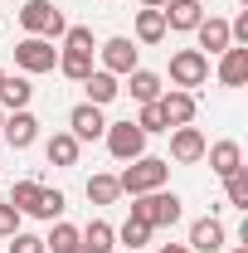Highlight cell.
<instances>
[{"mask_svg":"<svg viewBox=\"0 0 248 253\" xmlns=\"http://www.w3.org/2000/svg\"><path fill=\"white\" fill-rule=\"evenodd\" d=\"M165 175H170V161H161V156H136L131 166H126L122 175H117V190L122 195H151V190L165 185Z\"/></svg>","mask_w":248,"mask_h":253,"instance_id":"obj_1","label":"cell"},{"mask_svg":"<svg viewBox=\"0 0 248 253\" xmlns=\"http://www.w3.org/2000/svg\"><path fill=\"white\" fill-rule=\"evenodd\" d=\"M131 214H136V219H146L151 229H170V224L180 219V195H165V190H151V195H136Z\"/></svg>","mask_w":248,"mask_h":253,"instance_id":"obj_2","label":"cell"},{"mask_svg":"<svg viewBox=\"0 0 248 253\" xmlns=\"http://www.w3.org/2000/svg\"><path fill=\"white\" fill-rule=\"evenodd\" d=\"M20 25L30 34H39V39H59L68 25H63V15L54 10V0H30L25 10H20Z\"/></svg>","mask_w":248,"mask_h":253,"instance_id":"obj_3","label":"cell"},{"mask_svg":"<svg viewBox=\"0 0 248 253\" xmlns=\"http://www.w3.org/2000/svg\"><path fill=\"white\" fill-rule=\"evenodd\" d=\"M107 151L117 161H136V156H146V131L136 122H107Z\"/></svg>","mask_w":248,"mask_h":253,"instance_id":"obj_4","label":"cell"},{"mask_svg":"<svg viewBox=\"0 0 248 253\" xmlns=\"http://www.w3.org/2000/svg\"><path fill=\"white\" fill-rule=\"evenodd\" d=\"M205 78H209V59H205V54H200V49H180V54H170V83H175V88H200V83H205Z\"/></svg>","mask_w":248,"mask_h":253,"instance_id":"obj_5","label":"cell"},{"mask_svg":"<svg viewBox=\"0 0 248 253\" xmlns=\"http://www.w3.org/2000/svg\"><path fill=\"white\" fill-rule=\"evenodd\" d=\"M15 63H20L25 73H49V68L59 63V49H54L49 39L30 34V39H20V44H15Z\"/></svg>","mask_w":248,"mask_h":253,"instance_id":"obj_6","label":"cell"},{"mask_svg":"<svg viewBox=\"0 0 248 253\" xmlns=\"http://www.w3.org/2000/svg\"><path fill=\"white\" fill-rule=\"evenodd\" d=\"M34 136H39V122H34L30 112H10V117L0 122V146L25 151V146H34Z\"/></svg>","mask_w":248,"mask_h":253,"instance_id":"obj_7","label":"cell"},{"mask_svg":"<svg viewBox=\"0 0 248 253\" xmlns=\"http://www.w3.org/2000/svg\"><path fill=\"white\" fill-rule=\"evenodd\" d=\"M205 136H200V126H175L170 131V161H180V166H195V161H205Z\"/></svg>","mask_w":248,"mask_h":253,"instance_id":"obj_8","label":"cell"},{"mask_svg":"<svg viewBox=\"0 0 248 253\" xmlns=\"http://www.w3.org/2000/svg\"><path fill=\"white\" fill-rule=\"evenodd\" d=\"M205 156H209V170L219 180H229V175L244 170V146L239 141H214V146H205Z\"/></svg>","mask_w":248,"mask_h":253,"instance_id":"obj_9","label":"cell"},{"mask_svg":"<svg viewBox=\"0 0 248 253\" xmlns=\"http://www.w3.org/2000/svg\"><path fill=\"white\" fill-rule=\"evenodd\" d=\"M156 102H161V117H165V126H190V117H195V93H185V88H170V93H161Z\"/></svg>","mask_w":248,"mask_h":253,"instance_id":"obj_10","label":"cell"},{"mask_svg":"<svg viewBox=\"0 0 248 253\" xmlns=\"http://www.w3.org/2000/svg\"><path fill=\"white\" fill-rule=\"evenodd\" d=\"M219 83H224V88H244L248 83V49L244 44H229V49L219 54Z\"/></svg>","mask_w":248,"mask_h":253,"instance_id":"obj_11","label":"cell"},{"mask_svg":"<svg viewBox=\"0 0 248 253\" xmlns=\"http://www.w3.org/2000/svg\"><path fill=\"white\" fill-rule=\"evenodd\" d=\"M68 126H73V136H78V141H97V136L107 131L102 107H93V102H78V107L68 112Z\"/></svg>","mask_w":248,"mask_h":253,"instance_id":"obj_12","label":"cell"},{"mask_svg":"<svg viewBox=\"0 0 248 253\" xmlns=\"http://www.w3.org/2000/svg\"><path fill=\"white\" fill-rule=\"evenodd\" d=\"M161 20H165V30H195L205 20V5L200 0H165L161 5Z\"/></svg>","mask_w":248,"mask_h":253,"instance_id":"obj_13","label":"cell"},{"mask_svg":"<svg viewBox=\"0 0 248 253\" xmlns=\"http://www.w3.org/2000/svg\"><path fill=\"white\" fill-rule=\"evenodd\" d=\"M97 54H102V68H107V73H131V68H136V44L122 39V34H117V39H107Z\"/></svg>","mask_w":248,"mask_h":253,"instance_id":"obj_14","label":"cell"},{"mask_svg":"<svg viewBox=\"0 0 248 253\" xmlns=\"http://www.w3.org/2000/svg\"><path fill=\"white\" fill-rule=\"evenodd\" d=\"M219 249H224V224L214 214L190 224V253H219Z\"/></svg>","mask_w":248,"mask_h":253,"instance_id":"obj_15","label":"cell"},{"mask_svg":"<svg viewBox=\"0 0 248 253\" xmlns=\"http://www.w3.org/2000/svg\"><path fill=\"white\" fill-rule=\"evenodd\" d=\"M195 34H200V54H205V49H209V54H224V49L234 44V39H229V20H214V15L200 20Z\"/></svg>","mask_w":248,"mask_h":253,"instance_id":"obj_16","label":"cell"},{"mask_svg":"<svg viewBox=\"0 0 248 253\" xmlns=\"http://www.w3.org/2000/svg\"><path fill=\"white\" fill-rule=\"evenodd\" d=\"M83 88H88V102H93V107H107L112 97L122 93V88H117V73H107V68H93V73L83 78Z\"/></svg>","mask_w":248,"mask_h":253,"instance_id":"obj_17","label":"cell"},{"mask_svg":"<svg viewBox=\"0 0 248 253\" xmlns=\"http://www.w3.org/2000/svg\"><path fill=\"white\" fill-rule=\"evenodd\" d=\"M126 93L136 97V102H156L165 88H161V78H156L151 68H131V73H126Z\"/></svg>","mask_w":248,"mask_h":253,"instance_id":"obj_18","label":"cell"},{"mask_svg":"<svg viewBox=\"0 0 248 253\" xmlns=\"http://www.w3.org/2000/svg\"><path fill=\"white\" fill-rule=\"evenodd\" d=\"M30 97H34L30 78H0V107H10V112H25V107H30Z\"/></svg>","mask_w":248,"mask_h":253,"instance_id":"obj_19","label":"cell"},{"mask_svg":"<svg viewBox=\"0 0 248 253\" xmlns=\"http://www.w3.org/2000/svg\"><path fill=\"white\" fill-rule=\"evenodd\" d=\"M44 156H49V166H78V136H73V131H59V136H49Z\"/></svg>","mask_w":248,"mask_h":253,"instance_id":"obj_20","label":"cell"},{"mask_svg":"<svg viewBox=\"0 0 248 253\" xmlns=\"http://www.w3.org/2000/svg\"><path fill=\"white\" fill-rule=\"evenodd\" d=\"M78 239H83V249L88 253H112V239H117V229L107 219H93L88 229H78Z\"/></svg>","mask_w":248,"mask_h":253,"instance_id":"obj_21","label":"cell"},{"mask_svg":"<svg viewBox=\"0 0 248 253\" xmlns=\"http://www.w3.org/2000/svg\"><path fill=\"white\" fill-rule=\"evenodd\" d=\"M59 73H63V78H73V83H83V78L93 73V54H78V49H63V54H59Z\"/></svg>","mask_w":248,"mask_h":253,"instance_id":"obj_22","label":"cell"},{"mask_svg":"<svg viewBox=\"0 0 248 253\" xmlns=\"http://www.w3.org/2000/svg\"><path fill=\"white\" fill-rule=\"evenodd\" d=\"M136 39H141V44H161V39H165L161 10H141V15H136Z\"/></svg>","mask_w":248,"mask_h":253,"instance_id":"obj_23","label":"cell"},{"mask_svg":"<svg viewBox=\"0 0 248 253\" xmlns=\"http://www.w3.org/2000/svg\"><path fill=\"white\" fill-rule=\"evenodd\" d=\"M39 180H20V185L10 190V205H15V210H20V214H34V205H39Z\"/></svg>","mask_w":248,"mask_h":253,"instance_id":"obj_24","label":"cell"},{"mask_svg":"<svg viewBox=\"0 0 248 253\" xmlns=\"http://www.w3.org/2000/svg\"><path fill=\"white\" fill-rule=\"evenodd\" d=\"M117 239H122L126 249L136 253V249H141V244H146V239H151V224H146V219H136V214H131V219H126L122 229H117Z\"/></svg>","mask_w":248,"mask_h":253,"instance_id":"obj_25","label":"cell"},{"mask_svg":"<svg viewBox=\"0 0 248 253\" xmlns=\"http://www.w3.org/2000/svg\"><path fill=\"white\" fill-rule=\"evenodd\" d=\"M78 244H83V239H78V229H73V224H54V234L44 239V249H54V253H73Z\"/></svg>","mask_w":248,"mask_h":253,"instance_id":"obj_26","label":"cell"},{"mask_svg":"<svg viewBox=\"0 0 248 253\" xmlns=\"http://www.w3.org/2000/svg\"><path fill=\"white\" fill-rule=\"evenodd\" d=\"M117 195H122V190H117V175H93V180H88V200H93V205H112Z\"/></svg>","mask_w":248,"mask_h":253,"instance_id":"obj_27","label":"cell"},{"mask_svg":"<svg viewBox=\"0 0 248 253\" xmlns=\"http://www.w3.org/2000/svg\"><path fill=\"white\" fill-rule=\"evenodd\" d=\"M59 214H63V190H39L34 219H59Z\"/></svg>","mask_w":248,"mask_h":253,"instance_id":"obj_28","label":"cell"},{"mask_svg":"<svg viewBox=\"0 0 248 253\" xmlns=\"http://www.w3.org/2000/svg\"><path fill=\"white\" fill-rule=\"evenodd\" d=\"M63 49H78V54H93V30L88 25H73V30H63Z\"/></svg>","mask_w":248,"mask_h":253,"instance_id":"obj_29","label":"cell"},{"mask_svg":"<svg viewBox=\"0 0 248 253\" xmlns=\"http://www.w3.org/2000/svg\"><path fill=\"white\" fill-rule=\"evenodd\" d=\"M136 126L151 136V131H170L165 126V117H161V102H141V117H136Z\"/></svg>","mask_w":248,"mask_h":253,"instance_id":"obj_30","label":"cell"},{"mask_svg":"<svg viewBox=\"0 0 248 253\" xmlns=\"http://www.w3.org/2000/svg\"><path fill=\"white\" fill-rule=\"evenodd\" d=\"M224 185H229V205H234V210H248V175H244V170L229 175Z\"/></svg>","mask_w":248,"mask_h":253,"instance_id":"obj_31","label":"cell"},{"mask_svg":"<svg viewBox=\"0 0 248 253\" xmlns=\"http://www.w3.org/2000/svg\"><path fill=\"white\" fill-rule=\"evenodd\" d=\"M10 253H49V249H44V239H34V234H10Z\"/></svg>","mask_w":248,"mask_h":253,"instance_id":"obj_32","label":"cell"},{"mask_svg":"<svg viewBox=\"0 0 248 253\" xmlns=\"http://www.w3.org/2000/svg\"><path fill=\"white\" fill-rule=\"evenodd\" d=\"M0 234H5V239L20 234V210H15V205H0Z\"/></svg>","mask_w":248,"mask_h":253,"instance_id":"obj_33","label":"cell"},{"mask_svg":"<svg viewBox=\"0 0 248 253\" xmlns=\"http://www.w3.org/2000/svg\"><path fill=\"white\" fill-rule=\"evenodd\" d=\"M161 253H190V244H165Z\"/></svg>","mask_w":248,"mask_h":253,"instance_id":"obj_34","label":"cell"},{"mask_svg":"<svg viewBox=\"0 0 248 253\" xmlns=\"http://www.w3.org/2000/svg\"><path fill=\"white\" fill-rule=\"evenodd\" d=\"M141 5H146V10H161V5H165V0H141Z\"/></svg>","mask_w":248,"mask_h":253,"instance_id":"obj_35","label":"cell"},{"mask_svg":"<svg viewBox=\"0 0 248 253\" xmlns=\"http://www.w3.org/2000/svg\"><path fill=\"white\" fill-rule=\"evenodd\" d=\"M73 253H88V249H83V244H78V249H73Z\"/></svg>","mask_w":248,"mask_h":253,"instance_id":"obj_36","label":"cell"},{"mask_svg":"<svg viewBox=\"0 0 248 253\" xmlns=\"http://www.w3.org/2000/svg\"><path fill=\"white\" fill-rule=\"evenodd\" d=\"M229 253H248V249H229Z\"/></svg>","mask_w":248,"mask_h":253,"instance_id":"obj_37","label":"cell"},{"mask_svg":"<svg viewBox=\"0 0 248 253\" xmlns=\"http://www.w3.org/2000/svg\"><path fill=\"white\" fill-rule=\"evenodd\" d=\"M0 122H5V107H0Z\"/></svg>","mask_w":248,"mask_h":253,"instance_id":"obj_38","label":"cell"},{"mask_svg":"<svg viewBox=\"0 0 248 253\" xmlns=\"http://www.w3.org/2000/svg\"><path fill=\"white\" fill-rule=\"evenodd\" d=\"M0 78H5V68H0Z\"/></svg>","mask_w":248,"mask_h":253,"instance_id":"obj_39","label":"cell"},{"mask_svg":"<svg viewBox=\"0 0 248 253\" xmlns=\"http://www.w3.org/2000/svg\"><path fill=\"white\" fill-rule=\"evenodd\" d=\"M239 5H248V0H239Z\"/></svg>","mask_w":248,"mask_h":253,"instance_id":"obj_40","label":"cell"}]
</instances>
